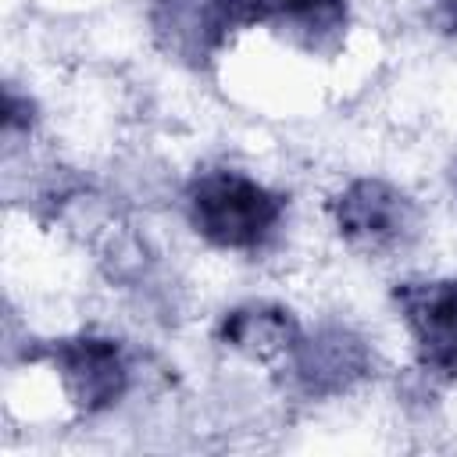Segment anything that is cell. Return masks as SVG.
<instances>
[{
    "mask_svg": "<svg viewBox=\"0 0 457 457\" xmlns=\"http://www.w3.org/2000/svg\"><path fill=\"white\" fill-rule=\"evenodd\" d=\"M32 111H36L32 100L21 96L14 86H7V93H4V132H7V136H14V132H29L32 121H36Z\"/></svg>",
    "mask_w": 457,
    "mask_h": 457,
    "instance_id": "obj_8",
    "label": "cell"
},
{
    "mask_svg": "<svg viewBox=\"0 0 457 457\" xmlns=\"http://www.w3.org/2000/svg\"><path fill=\"white\" fill-rule=\"evenodd\" d=\"M453 179H457V175H453Z\"/></svg>",
    "mask_w": 457,
    "mask_h": 457,
    "instance_id": "obj_10",
    "label": "cell"
},
{
    "mask_svg": "<svg viewBox=\"0 0 457 457\" xmlns=\"http://www.w3.org/2000/svg\"><path fill=\"white\" fill-rule=\"evenodd\" d=\"M346 0H218L225 39L250 25H271L314 54H332L346 36Z\"/></svg>",
    "mask_w": 457,
    "mask_h": 457,
    "instance_id": "obj_4",
    "label": "cell"
},
{
    "mask_svg": "<svg viewBox=\"0 0 457 457\" xmlns=\"http://www.w3.org/2000/svg\"><path fill=\"white\" fill-rule=\"evenodd\" d=\"M218 339L246 357H257V361H268V357H286L296 339H300V325L293 318L289 307L282 303H243V307H232L221 325H218Z\"/></svg>",
    "mask_w": 457,
    "mask_h": 457,
    "instance_id": "obj_7",
    "label": "cell"
},
{
    "mask_svg": "<svg viewBox=\"0 0 457 457\" xmlns=\"http://www.w3.org/2000/svg\"><path fill=\"white\" fill-rule=\"evenodd\" d=\"M50 364L57 368V378L64 386V396L71 400L75 411L82 414H100L114 407L132 378L129 357L118 339L111 336H68L54 339L46 346Z\"/></svg>",
    "mask_w": 457,
    "mask_h": 457,
    "instance_id": "obj_3",
    "label": "cell"
},
{
    "mask_svg": "<svg viewBox=\"0 0 457 457\" xmlns=\"http://www.w3.org/2000/svg\"><path fill=\"white\" fill-rule=\"evenodd\" d=\"M393 300L411 328L418 364L439 378H457V278L400 282Z\"/></svg>",
    "mask_w": 457,
    "mask_h": 457,
    "instance_id": "obj_6",
    "label": "cell"
},
{
    "mask_svg": "<svg viewBox=\"0 0 457 457\" xmlns=\"http://www.w3.org/2000/svg\"><path fill=\"white\" fill-rule=\"evenodd\" d=\"M293 386L303 396L325 400L353 389L361 378L371 375L375 353L368 339L346 325H321L311 336L300 332L296 346L286 353Z\"/></svg>",
    "mask_w": 457,
    "mask_h": 457,
    "instance_id": "obj_5",
    "label": "cell"
},
{
    "mask_svg": "<svg viewBox=\"0 0 457 457\" xmlns=\"http://www.w3.org/2000/svg\"><path fill=\"white\" fill-rule=\"evenodd\" d=\"M436 4H439V0H436Z\"/></svg>",
    "mask_w": 457,
    "mask_h": 457,
    "instance_id": "obj_9",
    "label": "cell"
},
{
    "mask_svg": "<svg viewBox=\"0 0 457 457\" xmlns=\"http://www.w3.org/2000/svg\"><path fill=\"white\" fill-rule=\"evenodd\" d=\"M336 232L364 253H396L407 250L421 232L418 204L382 179H353L343 193L332 196Z\"/></svg>",
    "mask_w": 457,
    "mask_h": 457,
    "instance_id": "obj_2",
    "label": "cell"
},
{
    "mask_svg": "<svg viewBox=\"0 0 457 457\" xmlns=\"http://www.w3.org/2000/svg\"><path fill=\"white\" fill-rule=\"evenodd\" d=\"M186 218L218 250H261L278 232L286 200L243 171L211 168L189 179Z\"/></svg>",
    "mask_w": 457,
    "mask_h": 457,
    "instance_id": "obj_1",
    "label": "cell"
}]
</instances>
